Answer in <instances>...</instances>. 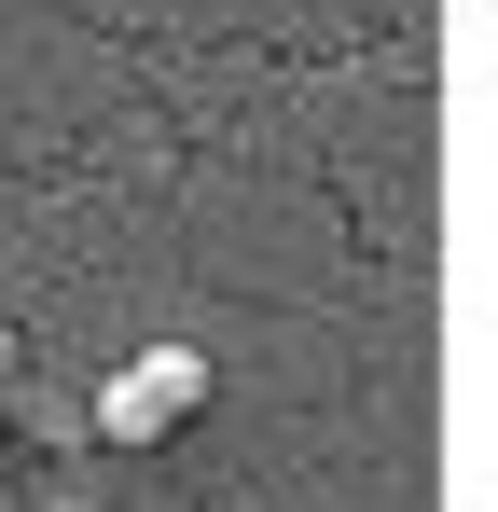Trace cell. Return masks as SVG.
Listing matches in <instances>:
<instances>
[{"mask_svg": "<svg viewBox=\"0 0 498 512\" xmlns=\"http://www.w3.org/2000/svg\"><path fill=\"white\" fill-rule=\"evenodd\" d=\"M208 346H139V360H111L97 388H83V443H125V457H153V443H180V429L208 416Z\"/></svg>", "mask_w": 498, "mask_h": 512, "instance_id": "obj_1", "label": "cell"}, {"mask_svg": "<svg viewBox=\"0 0 498 512\" xmlns=\"http://www.w3.org/2000/svg\"><path fill=\"white\" fill-rule=\"evenodd\" d=\"M0 388H14V319H0Z\"/></svg>", "mask_w": 498, "mask_h": 512, "instance_id": "obj_2", "label": "cell"}]
</instances>
